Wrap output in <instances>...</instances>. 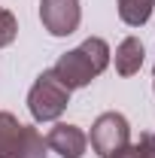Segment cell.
I'll return each mask as SVG.
<instances>
[{
	"label": "cell",
	"mask_w": 155,
	"mask_h": 158,
	"mask_svg": "<svg viewBox=\"0 0 155 158\" xmlns=\"http://www.w3.org/2000/svg\"><path fill=\"white\" fill-rule=\"evenodd\" d=\"M15 34H19V21H15V15H12L9 9H0V49L9 46V43L15 40Z\"/></svg>",
	"instance_id": "9c48e42d"
},
{
	"label": "cell",
	"mask_w": 155,
	"mask_h": 158,
	"mask_svg": "<svg viewBox=\"0 0 155 158\" xmlns=\"http://www.w3.org/2000/svg\"><path fill=\"white\" fill-rule=\"evenodd\" d=\"M113 158H134V149H131V146H125V149H122L119 155H113Z\"/></svg>",
	"instance_id": "8fae6325"
},
{
	"label": "cell",
	"mask_w": 155,
	"mask_h": 158,
	"mask_svg": "<svg viewBox=\"0 0 155 158\" xmlns=\"http://www.w3.org/2000/svg\"><path fill=\"white\" fill-rule=\"evenodd\" d=\"M116 3H119V19L131 27H143L155 6V0H116Z\"/></svg>",
	"instance_id": "ba28073f"
},
{
	"label": "cell",
	"mask_w": 155,
	"mask_h": 158,
	"mask_svg": "<svg viewBox=\"0 0 155 158\" xmlns=\"http://www.w3.org/2000/svg\"><path fill=\"white\" fill-rule=\"evenodd\" d=\"M40 19L52 37H70L82 21L79 0H40Z\"/></svg>",
	"instance_id": "5b68a950"
},
{
	"label": "cell",
	"mask_w": 155,
	"mask_h": 158,
	"mask_svg": "<svg viewBox=\"0 0 155 158\" xmlns=\"http://www.w3.org/2000/svg\"><path fill=\"white\" fill-rule=\"evenodd\" d=\"M70 103V88H64L52 70H43L27 91V110L37 122H55Z\"/></svg>",
	"instance_id": "3957f363"
},
{
	"label": "cell",
	"mask_w": 155,
	"mask_h": 158,
	"mask_svg": "<svg viewBox=\"0 0 155 158\" xmlns=\"http://www.w3.org/2000/svg\"><path fill=\"white\" fill-rule=\"evenodd\" d=\"M46 140L34 125H21L12 113H0V158H46Z\"/></svg>",
	"instance_id": "7a4b0ae2"
},
{
	"label": "cell",
	"mask_w": 155,
	"mask_h": 158,
	"mask_svg": "<svg viewBox=\"0 0 155 158\" xmlns=\"http://www.w3.org/2000/svg\"><path fill=\"white\" fill-rule=\"evenodd\" d=\"M107 64H110V46H107V40L88 37L82 46L64 52L55 61L52 73H55V79L64 88L73 91V88H85L94 76H100L107 70Z\"/></svg>",
	"instance_id": "6da1fadb"
},
{
	"label": "cell",
	"mask_w": 155,
	"mask_h": 158,
	"mask_svg": "<svg viewBox=\"0 0 155 158\" xmlns=\"http://www.w3.org/2000/svg\"><path fill=\"white\" fill-rule=\"evenodd\" d=\"M143 67V43L137 37H125L116 49V70L122 76H134Z\"/></svg>",
	"instance_id": "52a82bcc"
},
{
	"label": "cell",
	"mask_w": 155,
	"mask_h": 158,
	"mask_svg": "<svg viewBox=\"0 0 155 158\" xmlns=\"http://www.w3.org/2000/svg\"><path fill=\"white\" fill-rule=\"evenodd\" d=\"M134 149V158H155V134H143V137L131 143Z\"/></svg>",
	"instance_id": "30bf717a"
},
{
	"label": "cell",
	"mask_w": 155,
	"mask_h": 158,
	"mask_svg": "<svg viewBox=\"0 0 155 158\" xmlns=\"http://www.w3.org/2000/svg\"><path fill=\"white\" fill-rule=\"evenodd\" d=\"M46 146L52 152H58L61 158H82L88 149V137L82 134V128L76 125H64L58 122L49 134H46Z\"/></svg>",
	"instance_id": "8992f818"
},
{
	"label": "cell",
	"mask_w": 155,
	"mask_h": 158,
	"mask_svg": "<svg viewBox=\"0 0 155 158\" xmlns=\"http://www.w3.org/2000/svg\"><path fill=\"white\" fill-rule=\"evenodd\" d=\"M91 149L100 158L119 155L125 146H131V125L122 113H100L91 125Z\"/></svg>",
	"instance_id": "277c9868"
}]
</instances>
